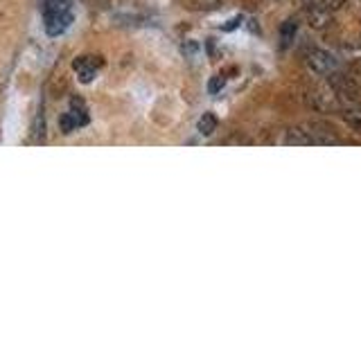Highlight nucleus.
<instances>
[{"label":"nucleus","instance_id":"1","mask_svg":"<svg viewBox=\"0 0 361 338\" xmlns=\"http://www.w3.org/2000/svg\"><path fill=\"white\" fill-rule=\"evenodd\" d=\"M43 23L48 37H61L73 23V9H43Z\"/></svg>","mask_w":361,"mask_h":338},{"label":"nucleus","instance_id":"2","mask_svg":"<svg viewBox=\"0 0 361 338\" xmlns=\"http://www.w3.org/2000/svg\"><path fill=\"white\" fill-rule=\"evenodd\" d=\"M73 68H75V75H77L79 82L90 84V82H95V77L99 73L102 59H99V56H77Z\"/></svg>","mask_w":361,"mask_h":338},{"label":"nucleus","instance_id":"3","mask_svg":"<svg viewBox=\"0 0 361 338\" xmlns=\"http://www.w3.org/2000/svg\"><path fill=\"white\" fill-rule=\"evenodd\" d=\"M307 63H310L312 70L319 73V75H330L336 70V65H338L336 56L330 54L327 50H312L307 54Z\"/></svg>","mask_w":361,"mask_h":338},{"label":"nucleus","instance_id":"4","mask_svg":"<svg viewBox=\"0 0 361 338\" xmlns=\"http://www.w3.org/2000/svg\"><path fill=\"white\" fill-rule=\"evenodd\" d=\"M86 124H88V113H86V108L82 104L73 106L68 113H63L61 120H59V127H61L63 133H73L77 129L86 127Z\"/></svg>","mask_w":361,"mask_h":338},{"label":"nucleus","instance_id":"5","mask_svg":"<svg viewBox=\"0 0 361 338\" xmlns=\"http://www.w3.org/2000/svg\"><path fill=\"white\" fill-rule=\"evenodd\" d=\"M314 104L319 108H323V111H330V108L338 106V101H336V95H334L332 88L321 86V88L314 90Z\"/></svg>","mask_w":361,"mask_h":338},{"label":"nucleus","instance_id":"6","mask_svg":"<svg viewBox=\"0 0 361 338\" xmlns=\"http://www.w3.org/2000/svg\"><path fill=\"white\" fill-rule=\"evenodd\" d=\"M307 20H310V25L314 30H323L330 25V9H327L325 5H319V7H310V14H307Z\"/></svg>","mask_w":361,"mask_h":338},{"label":"nucleus","instance_id":"7","mask_svg":"<svg viewBox=\"0 0 361 338\" xmlns=\"http://www.w3.org/2000/svg\"><path fill=\"white\" fill-rule=\"evenodd\" d=\"M217 127H219V120H217L214 113H203L199 124H197V129H199L201 135H212L214 131H217Z\"/></svg>","mask_w":361,"mask_h":338},{"label":"nucleus","instance_id":"8","mask_svg":"<svg viewBox=\"0 0 361 338\" xmlns=\"http://www.w3.org/2000/svg\"><path fill=\"white\" fill-rule=\"evenodd\" d=\"M343 118H345V122L350 124V127H355V129L361 131V108H357V106H348L345 113H343Z\"/></svg>","mask_w":361,"mask_h":338},{"label":"nucleus","instance_id":"9","mask_svg":"<svg viewBox=\"0 0 361 338\" xmlns=\"http://www.w3.org/2000/svg\"><path fill=\"white\" fill-rule=\"evenodd\" d=\"M280 34H282V45H289V41L293 39V34H296V23L287 20L285 25H282Z\"/></svg>","mask_w":361,"mask_h":338},{"label":"nucleus","instance_id":"10","mask_svg":"<svg viewBox=\"0 0 361 338\" xmlns=\"http://www.w3.org/2000/svg\"><path fill=\"white\" fill-rule=\"evenodd\" d=\"M224 84H226V77H224V75H217V77H212V79H210V84H208V90H210L212 95H217L219 90L224 88Z\"/></svg>","mask_w":361,"mask_h":338},{"label":"nucleus","instance_id":"11","mask_svg":"<svg viewBox=\"0 0 361 338\" xmlns=\"http://www.w3.org/2000/svg\"><path fill=\"white\" fill-rule=\"evenodd\" d=\"M240 23H242V16H235L233 20H228V25H224L221 30H224V32H231V30H235L237 25H240Z\"/></svg>","mask_w":361,"mask_h":338},{"label":"nucleus","instance_id":"12","mask_svg":"<svg viewBox=\"0 0 361 338\" xmlns=\"http://www.w3.org/2000/svg\"><path fill=\"white\" fill-rule=\"evenodd\" d=\"M345 3V0H325V7L327 9H336V7H341Z\"/></svg>","mask_w":361,"mask_h":338}]
</instances>
